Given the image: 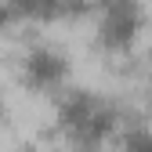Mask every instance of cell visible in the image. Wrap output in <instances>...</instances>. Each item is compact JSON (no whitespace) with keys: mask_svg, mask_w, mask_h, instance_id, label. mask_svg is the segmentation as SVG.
Masks as SVG:
<instances>
[{"mask_svg":"<svg viewBox=\"0 0 152 152\" xmlns=\"http://www.w3.org/2000/svg\"><path fill=\"white\" fill-rule=\"evenodd\" d=\"M145 120H152V91H145Z\"/></svg>","mask_w":152,"mask_h":152,"instance_id":"7","label":"cell"},{"mask_svg":"<svg viewBox=\"0 0 152 152\" xmlns=\"http://www.w3.org/2000/svg\"><path fill=\"white\" fill-rule=\"evenodd\" d=\"M87 11L91 0H0V33H15L22 26H54Z\"/></svg>","mask_w":152,"mask_h":152,"instance_id":"4","label":"cell"},{"mask_svg":"<svg viewBox=\"0 0 152 152\" xmlns=\"http://www.w3.org/2000/svg\"><path fill=\"white\" fill-rule=\"evenodd\" d=\"M91 36L102 54H130L148 26L145 0H91Z\"/></svg>","mask_w":152,"mask_h":152,"instance_id":"2","label":"cell"},{"mask_svg":"<svg viewBox=\"0 0 152 152\" xmlns=\"http://www.w3.org/2000/svg\"><path fill=\"white\" fill-rule=\"evenodd\" d=\"M116 145L120 152H152V120H127Z\"/></svg>","mask_w":152,"mask_h":152,"instance_id":"5","label":"cell"},{"mask_svg":"<svg viewBox=\"0 0 152 152\" xmlns=\"http://www.w3.org/2000/svg\"><path fill=\"white\" fill-rule=\"evenodd\" d=\"M15 80L29 94L54 102L65 87H72V54L58 40H29L15 58Z\"/></svg>","mask_w":152,"mask_h":152,"instance_id":"3","label":"cell"},{"mask_svg":"<svg viewBox=\"0 0 152 152\" xmlns=\"http://www.w3.org/2000/svg\"><path fill=\"white\" fill-rule=\"evenodd\" d=\"M145 91H152V51H148V58H145Z\"/></svg>","mask_w":152,"mask_h":152,"instance_id":"6","label":"cell"},{"mask_svg":"<svg viewBox=\"0 0 152 152\" xmlns=\"http://www.w3.org/2000/svg\"><path fill=\"white\" fill-rule=\"evenodd\" d=\"M123 116L116 98L72 83L54 98V130L69 152H109L112 141H120Z\"/></svg>","mask_w":152,"mask_h":152,"instance_id":"1","label":"cell"}]
</instances>
